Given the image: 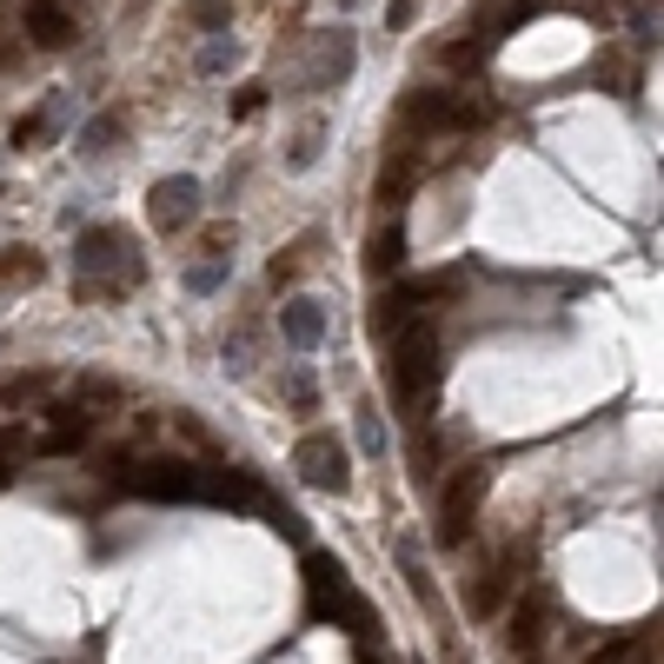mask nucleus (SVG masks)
<instances>
[{
  "label": "nucleus",
  "instance_id": "f8f14e48",
  "mask_svg": "<svg viewBox=\"0 0 664 664\" xmlns=\"http://www.w3.org/2000/svg\"><path fill=\"white\" fill-rule=\"evenodd\" d=\"M406 126H419V133L458 126V93H412L406 100Z\"/></svg>",
  "mask_w": 664,
  "mask_h": 664
},
{
  "label": "nucleus",
  "instance_id": "20e7f679",
  "mask_svg": "<svg viewBox=\"0 0 664 664\" xmlns=\"http://www.w3.org/2000/svg\"><path fill=\"white\" fill-rule=\"evenodd\" d=\"M292 465H299V478L312 485V491H353V465H346V445L332 439V432H306L299 445H292Z\"/></svg>",
  "mask_w": 664,
  "mask_h": 664
},
{
  "label": "nucleus",
  "instance_id": "2f4dec72",
  "mask_svg": "<svg viewBox=\"0 0 664 664\" xmlns=\"http://www.w3.org/2000/svg\"><path fill=\"white\" fill-rule=\"evenodd\" d=\"M286 399H292L299 412H312V379H306V373H299V379H286Z\"/></svg>",
  "mask_w": 664,
  "mask_h": 664
},
{
  "label": "nucleus",
  "instance_id": "4be33fe9",
  "mask_svg": "<svg viewBox=\"0 0 664 664\" xmlns=\"http://www.w3.org/2000/svg\"><path fill=\"white\" fill-rule=\"evenodd\" d=\"M485 54H491V41H478V34H465V41H452V47H445V67H452V74H472V67H478Z\"/></svg>",
  "mask_w": 664,
  "mask_h": 664
},
{
  "label": "nucleus",
  "instance_id": "6e6552de",
  "mask_svg": "<svg viewBox=\"0 0 664 664\" xmlns=\"http://www.w3.org/2000/svg\"><path fill=\"white\" fill-rule=\"evenodd\" d=\"M279 340H286L292 353H312V346L325 340V306H319V299H306V292H299V299H286V306H279Z\"/></svg>",
  "mask_w": 664,
  "mask_h": 664
},
{
  "label": "nucleus",
  "instance_id": "f257e3e1",
  "mask_svg": "<svg viewBox=\"0 0 664 664\" xmlns=\"http://www.w3.org/2000/svg\"><path fill=\"white\" fill-rule=\"evenodd\" d=\"M439 366H445V346H439V332L425 319H406L392 332V392L406 406H425L439 392Z\"/></svg>",
  "mask_w": 664,
  "mask_h": 664
},
{
  "label": "nucleus",
  "instance_id": "412c9836",
  "mask_svg": "<svg viewBox=\"0 0 664 664\" xmlns=\"http://www.w3.org/2000/svg\"><path fill=\"white\" fill-rule=\"evenodd\" d=\"M226 67H240V41H233V34H213V41L200 47V74H226Z\"/></svg>",
  "mask_w": 664,
  "mask_h": 664
},
{
  "label": "nucleus",
  "instance_id": "4468645a",
  "mask_svg": "<svg viewBox=\"0 0 664 664\" xmlns=\"http://www.w3.org/2000/svg\"><path fill=\"white\" fill-rule=\"evenodd\" d=\"M399 266H406V226L392 220V226H379V233L366 240V273L386 279V273H399Z\"/></svg>",
  "mask_w": 664,
  "mask_h": 664
},
{
  "label": "nucleus",
  "instance_id": "c85d7f7f",
  "mask_svg": "<svg viewBox=\"0 0 664 664\" xmlns=\"http://www.w3.org/2000/svg\"><path fill=\"white\" fill-rule=\"evenodd\" d=\"M41 133H47V120H41V113H27V120H14V146H34Z\"/></svg>",
  "mask_w": 664,
  "mask_h": 664
},
{
  "label": "nucleus",
  "instance_id": "7c9ffc66",
  "mask_svg": "<svg viewBox=\"0 0 664 664\" xmlns=\"http://www.w3.org/2000/svg\"><path fill=\"white\" fill-rule=\"evenodd\" d=\"M259 107H266V87H240V107H233V113H240V120H253Z\"/></svg>",
  "mask_w": 664,
  "mask_h": 664
},
{
  "label": "nucleus",
  "instance_id": "5701e85b",
  "mask_svg": "<svg viewBox=\"0 0 664 664\" xmlns=\"http://www.w3.org/2000/svg\"><path fill=\"white\" fill-rule=\"evenodd\" d=\"M187 14H193V27H207V34H226V27H233V8H226V0H193Z\"/></svg>",
  "mask_w": 664,
  "mask_h": 664
},
{
  "label": "nucleus",
  "instance_id": "393cba45",
  "mask_svg": "<svg viewBox=\"0 0 664 664\" xmlns=\"http://www.w3.org/2000/svg\"><path fill=\"white\" fill-rule=\"evenodd\" d=\"M399 572H406V585L432 605V578H425V565H419V552H412V545H399Z\"/></svg>",
  "mask_w": 664,
  "mask_h": 664
},
{
  "label": "nucleus",
  "instance_id": "0eeeda50",
  "mask_svg": "<svg viewBox=\"0 0 664 664\" xmlns=\"http://www.w3.org/2000/svg\"><path fill=\"white\" fill-rule=\"evenodd\" d=\"M193 498H213V506H259V478L233 472V465H193Z\"/></svg>",
  "mask_w": 664,
  "mask_h": 664
},
{
  "label": "nucleus",
  "instance_id": "f704fd0d",
  "mask_svg": "<svg viewBox=\"0 0 664 664\" xmlns=\"http://www.w3.org/2000/svg\"><path fill=\"white\" fill-rule=\"evenodd\" d=\"M340 8H359V0H340Z\"/></svg>",
  "mask_w": 664,
  "mask_h": 664
},
{
  "label": "nucleus",
  "instance_id": "2eb2a0df",
  "mask_svg": "<svg viewBox=\"0 0 664 664\" xmlns=\"http://www.w3.org/2000/svg\"><path fill=\"white\" fill-rule=\"evenodd\" d=\"M512 578H519V558H512V565H498V572H485V578L472 585V618H491V611H506V598H512Z\"/></svg>",
  "mask_w": 664,
  "mask_h": 664
},
{
  "label": "nucleus",
  "instance_id": "aec40b11",
  "mask_svg": "<svg viewBox=\"0 0 664 664\" xmlns=\"http://www.w3.org/2000/svg\"><path fill=\"white\" fill-rule=\"evenodd\" d=\"M346 74H353V41H346V34H332L325 54H319V80H346Z\"/></svg>",
  "mask_w": 664,
  "mask_h": 664
},
{
  "label": "nucleus",
  "instance_id": "9b49d317",
  "mask_svg": "<svg viewBox=\"0 0 664 664\" xmlns=\"http://www.w3.org/2000/svg\"><path fill=\"white\" fill-rule=\"evenodd\" d=\"M47 425H54V432H47L34 452H41V458H60V452H80V445H87V425H93V419H87L80 406H47Z\"/></svg>",
  "mask_w": 664,
  "mask_h": 664
},
{
  "label": "nucleus",
  "instance_id": "423d86ee",
  "mask_svg": "<svg viewBox=\"0 0 664 664\" xmlns=\"http://www.w3.org/2000/svg\"><path fill=\"white\" fill-rule=\"evenodd\" d=\"M193 213H200V180H193V174H166V180L146 193V220H153L159 233L193 226Z\"/></svg>",
  "mask_w": 664,
  "mask_h": 664
},
{
  "label": "nucleus",
  "instance_id": "a878e982",
  "mask_svg": "<svg viewBox=\"0 0 664 664\" xmlns=\"http://www.w3.org/2000/svg\"><path fill=\"white\" fill-rule=\"evenodd\" d=\"M359 445H366L373 458L386 452V425H379V412H373V406H359Z\"/></svg>",
  "mask_w": 664,
  "mask_h": 664
},
{
  "label": "nucleus",
  "instance_id": "dca6fc26",
  "mask_svg": "<svg viewBox=\"0 0 664 664\" xmlns=\"http://www.w3.org/2000/svg\"><path fill=\"white\" fill-rule=\"evenodd\" d=\"M419 187V159L412 153H399L386 174H379V207H406V193Z\"/></svg>",
  "mask_w": 664,
  "mask_h": 664
},
{
  "label": "nucleus",
  "instance_id": "f03ea898",
  "mask_svg": "<svg viewBox=\"0 0 664 664\" xmlns=\"http://www.w3.org/2000/svg\"><path fill=\"white\" fill-rule=\"evenodd\" d=\"M306 605H312V618H332V624H346V631H373V605L353 591V578H346V565L332 558V552H306Z\"/></svg>",
  "mask_w": 664,
  "mask_h": 664
},
{
  "label": "nucleus",
  "instance_id": "6ab92c4d",
  "mask_svg": "<svg viewBox=\"0 0 664 664\" xmlns=\"http://www.w3.org/2000/svg\"><path fill=\"white\" fill-rule=\"evenodd\" d=\"M412 312H419V299H412V292H386V299L373 306V332H379V340H392V332H399Z\"/></svg>",
  "mask_w": 664,
  "mask_h": 664
},
{
  "label": "nucleus",
  "instance_id": "bb28decb",
  "mask_svg": "<svg viewBox=\"0 0 664 664\" xmlns=\"http://www.w3.org/2000/svg\"><path fill=\"white\" fill-rule=\"evenodd\" d=\"M220 279H226V259H207V266H193V273H187V286H193V292H220Z\"/></svg>",
  "mask_w": 664,
  "mask_h": 664
},
{
  "label": "nucleus",
  "instance_id": "1a4fd4ad",
  "mask_svg": "<svg viewBox=\"0 0 664 664\" xmlns=\"http://www.w3.org/2000/svg\"><path fill=\"white\" fill-rule=\"evenodd\" d=\"M21 34H27L34 47H67V41H74L67 0H27V8H21Z\"/></svg>",
  "mask_w": 664,
  "mask_h": 664
},
{
  "label": "nucleus",
  "instance_id": "473e14b6",
  "mask_svg": "<svg viewBox=\"0 0 664 664\" xmlns=\"http://www.w3.org/2000/svg\"><path fill=\"white\" fill-rule=\"evenodd\" d=\"M412 14H419V0H392V14H386V21H392V27H412Z\"/></svg>",
  "mask_w": 664,
  "mask_h": 664
},
{
  "label": "nucleus",
  "instance_id": "ddd939ff",
  "mask_svg": "<svg viewBox=\"0 0 664 664\" xmlns=\"http://www.w3.org/2000/svg\"><path fill=\"white\" fill-rule=\"evenodd\" d=\"M54 379L60 373H8V379H0V406H8V412H27V406H41L47 392H54Z\"/></svg>",
  "mask_w": 664,
  "mask_h": 664
},
{
  "label": "nucleus",
  "instance_id": "b1692460",
  "mask_svg": "<svg viewBox=\"0 0 664 664\" xmlns=\"http://www.w3.org/2000/svg\"><path fill=\"white\" fill-rule=\"evenodd\" d=\"M113 133H120V113H100V120L80 133V153H87V159H93V153H107V140H113Z\"/></svg>",
  "mask_w": 664,
  "mask_h": 664
},
{
  "label": "nucleus",
  "instance_id": "39448f33",
  "mask_svg": "<svg viewBox=\"0 0 664 664\" xmlns=\"http://www.w3.org/2000/svg\"><path fill=\"white\" fill-rule=\"evenodd\" d=\"M74 266H80V273H100V266H113L126 286L140 279V253H133V240H126L120 226H87V233H80V253H74ZM120 279H113V286H120Z\"/></svg>",
  "mask_w": 664,
  "mask_h": 664
},
{
  "label": "nucleus",
  "instance_id": "c756f323",
  "mask_svg": "<svg viewBox=\"0 0 664 664\" xmlns=\"http://www.w3.org/2000/svg\"><path fill=\"white\" fill-rule=\"evenodd\" d=\"M207 253L213 259H233V226H207Z\"/></svg>",
  "mask_w": 664,
  "mask_h": 664
},
{
  "label": "nucleus",
  "instance_id": "a211bd4d",
  "mask_svg": "<svg viewBox=\"0 0 664 664\" xmlns=\"http://www.w3.org/2000/svg\"><path fill=\"white\" fill-rule=\"evenodd\" d=\"M539 638H545V598H519V611H512V651H539Z\"/></svg>",
  "mask_w": 664,
  "mask_h": 664
},
{
  "label": "nucleus",
  "instance_id": "f3484780",
  "mask_svg": "<svg viewBox=\"0 0 664 664\" xmlns=\"http://www.w3.org/2000/svg\"><path fill=\"white\" fill-rule=\"evenodd\" d=\"M41 279H47V266H41L34 246H8V253H0V286H41Z\"/></svg>",
  "mask_w": 664,
  "mask_h": 664
},
{
  "label": "nucleus",
  "instance_id": "72a5a7b5",
  "mask_svg": "<svg viewBox=\"0 0 664 664\" xmlns=\"http://www.w3.org/2000/svg\"><path fill=\"white\" fill-rule=\"evenodd\" d=\"M359 664H379V657H373V651H366V657H359Z\"/></svg>",
  "mask_w": 664,
  "mask_h": 664
},
{
  "label": "nucleus",
  "instance_id": "9d476101",
  "mask_svg": "<svg viewBox=\"0 0 664 664\" xmlns=\"http://www.w3.org/2000/svg\"><path fill=\"white\" fill-rule=\"evenodd\" d=\"M126 485L153 498H193V465L187 458H146V472H126Z\"/></svg>",
  "mask_w": 664,
  "mask_h": 664
},
{
  "label": "nucleus",
  "instance_id": "cd10ccee",
  "mask_svg": "<svg viewBox=\"0 0 664 664\" xmlns=\"http://www.w3.org/2000/svg\"><path fill=\"white\" fill-rule=\"evenodd\" d=\"M638 644H644V638H611V644H605V651H591L585 664H624V657H631Z\"/></svg>",
  "mask_w": 664,
  "mask_h": 664
},
{
  "label": "nucleus",
  "instance_id": "7ed1b4c3",
  "mask_svg": "<svg viewBox=\"0 0 664 664\" xmlns=\"http://www.w3.org/2000/svg\"><path fill=\"white\" fill-rule=\"evenodd\" d=\"M491 491V458L465 465L458 478H445V498H439V545H465L472 519H478V498Z\"/></svg>",
  "mask_w": 664,
  "mask_h": 664
}]
</instances>
